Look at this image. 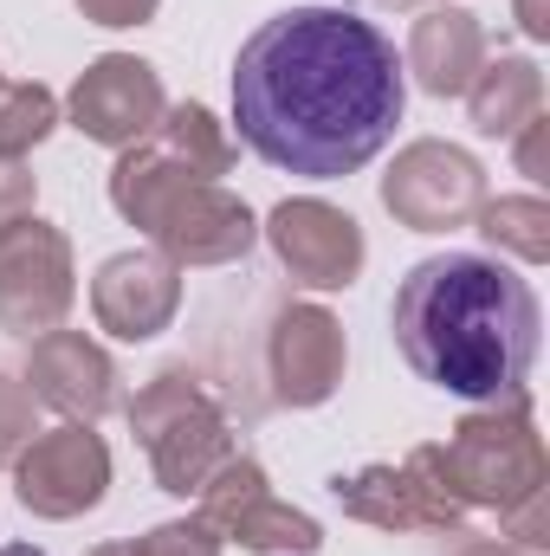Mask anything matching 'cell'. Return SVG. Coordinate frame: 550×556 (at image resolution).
I'll return each instance as SVG.
<instances>
[{"instance_id":"6da1fadb","label":"cell","mask_w":550,"mask_h":556,"mask_svg":"<svg viewBox=\"0 0 550 556\" xmlns=\"http://www.w3.org/2000/svg\"><path fill=\"white\" fill-rule=\"evenodd\" d=\"M409 104L396 39L350 7H285L234 59V130L278 175L370 168Z\"/></svg>"},{"instance_id":"7a4b0ae2","label":"cell","mask_w":550,"mask_h":556,"mask_svg":"<svg viewBox=\"0 0 550 556\" xmlns=\"http://www.w3.org/2000/svg\"><path fill=\"white\" fill-rule=\"evenodd\" d=\"M396 350L421 382L460 402H505L525 389L538 363V291L486 253H434L421 260L389 304Z\"/></svg>"},{"instance_id":"3957f363","label":"cell","mask_w":550,"mask_h":556,"mask_svg":"<svg viewBox=\"0 0 550 556\" xmlns=\"http://www.w3.org/2000/svg\"><path fill=\"white\" fill-rule=\"evenodd\" d=\"M111 207L155 240L175 266H234L260 247V220L240 194L221 181H201L188 162H175L155 137L130 142L111 168Z\"/></svg>"},{"instance_id":"277c9868","label":"cell","mask_w":550,"mask_h":556,"mask_svg":"<svg viewBox=\"0 0 550 556\" xmlns=\"http://www.w3.org/2000/svg\"><path fill=\"white\" fill-rule=\"evenodd\" d=\"M130 415V433L137 446L149 453V472L162 492L175 498H195L221 459H234V427L221 415V402L188 376V369H162L155 382H142L137 395L124 402Z\"/></svg>"},{"instance_id":"5b68a950","label":"cell","mask_w":550,"mask_h":556,"mask_svg":"<svg viewBox=\"0 0 550 556\" xmlns=\"http://www.w3.org/2000/svg\"><path fill=\"white\" fill-rule=\"evenodd\" d=\"M447 466L466 492V505L479 511H512L518 498L545 492L550 485V459H545V433L532 415V395H505V402H486L447 433Z\"/></svg>"},{"instance_id":"8992f818","label":"cell","mask_w":550,"mask_h":556,"mask_svg":"<svg viewBox=\"0 0 550 556\" xmlns=\"http://www.w3.org/2000/svg\"><path fill=\"white\" fill-rule=\"evenodd\" d=\"M330 498L343 518L376 525V531H460L473 518L453 466L440 446H414L402 466H357L330 479Z\"/></svg>"},{"instance_id":"52a82bcc","label":"cell","mask_w":550,"mask_h":556,"mask_svg":"<svg viewBox=\"0 0 550 556\" xmlns=\"http://www.w3.org/2000/svg\"><path fill=\"white\" fill-rule=\"evenodd\" d=\"M13 492L33 518H52V525L85 518L111 492V446L91 433V420L39 427L13 459Z\"/></svg>"},{"instance_id":"ba28073f","label":"cell","mask_w":550,"mask_h":556,"mask_svg":"<svg viewBox=\"0 0 550 556\" xmlns=\"http://www.w3.org/2000/svg\"><path fill=\"white\" fill-rule=\"evenodd\" d=\"M78 298V273H72V240L26 214L0 233V330L13 337H46L65 330Z\"/></svg>"},{"instance_id":"9c48e42d","label":"cell","mask_w":550,"mask_h":556,"mask_svg":"<svg viewBox=\"0 0 550 556\" xmlns=\"http://www.w3.org/2000/svg\"><path fill=\"white\" fill-rule=\"evenodd\" d=\"M479 201H486V168L460 142H409L383 175V207L414 233H453L479 214Z\"/></svg>"},{"instance_id":"30bf717a","label":"cell","mask_w":550,"mask_h":556,"mask_svg":"<svg viewBox=\"0 0 550 556\" xmlns=\"http://www.w3.org/2000/svg\"><path fill=\"white\" fill-rule=\"evenodd\" d=\"M162 111H168L162 78H155V65L137 59V52H104V59H91V65L78 72L72 98H65L72 130L91 137V142H104V149H130V142L155 137Z\"/></svg>"},{"instance_id":"8fae6325","label":"cell","mask_w":550,"mask_h":556,"mask_svg":"<svg viewBox=\"0 0 550 556\" xmlns=\"http://www.w3.org/2000/svg\"><path fill=\"white\" fill-rule=\"evenodd\" d=\"M260 233L273 240L278 266L298 278V285H311V291H343V285H357V278H363V260H370L363 227H357L343 207L317 201V194L278 201Z\"/></svg>"},{"instance_id":"7c38bea8","label":"cell","mask_w":550,"mask_h":556,"mask_svg":"<svg viewBox=\"0 0 550 556\" xmlns=\"http://www.w3.org/2000/svg\"><path fill=\"white\" fill-rule=\"evenodd\" d=\"M343 324L324 304H285L266 337V376L285 408H324L343 382Z\"/></svg>"},{"instance_id":"4fadbf2b","label":"cell","mask_w":550,"mask_h":556,"mask_svg":"<svg viewBox=\"0 0 550 556\" xmlns=\"http://www.w3.org/2000/svg\"><path fill=\"white\" fill-rule=\"evenodd\" d=\"M182 311V266L149 253H111L91 278V317L98 330H111L117 343H149L175 324Z\"/></svg>"},{"instance_id":"5bb4252c","label":"cell","mask_w":550,"mask_h":556,"mask_svg":"<svg viewBox=\"0 0 550 556\" xmlns=\"http://www.w3.org/2000/svg\"><path fill=\"white\" fill-rule=\"evenodd\" d=\"M26 389L33 402L59 408L65 420H104L117 395V363L85 337V330H46L26 350Z\"/></svg>"},{"instance_id":"9a60e30c","label":"cell","mask_w":550,"mask_h":556,"mask_svg":"<svg viewBox=\"0 0 550 556\" xmlns=\"http://www.w3.org/2000/svg\"><path fill=\"white\" fill-rule=\"evenodd\" d=\"M479 65H486V26L466 7H421L402 52V72H414V85L427 98H466Z\"/></svg>"},{"instance_id":"2e32d148","label":"cell","mask_w":550,"mask_h":556,"mask_svg":"<svg viewBox=\"0 0 550 556\" xmlns=\"http://www.w3.org/2000/svg\"><path fill=\"white\" fill-rule=\"evenodd\" d=\"M466 111L479 137L512 142L532 117H545V72L538 59H486L479 78L466 85Z\"/></svg>"},{"instance_id":"e0dca14e","label":"cell","mask_w":550,"mask_h":556,"mask_svg":"<svg viewBox=\"0 0 550 556\" xmlns=\"http://www.w3.org/2000/svg\"><path fill=\"white\" fill-rule=\"evenodd\" d=\"M221 538H234L240 551H253V556H317L324 551V525H317L311 511L273 498V479L253 485V492L227 511Z\"/></svg>"},{"instance_id":"ac0fdd59","label":"cell","mask_w":550,"mask_h":556,"mask_svg":"<svg viewBox=\"0 0 550 556\" xmlns=\"http://www.w3.org/2000/svg\"><path fill=\"white\" fill-rule=\"evenodd\" d=\"M155 142H162L175 162H188L201 181H221V175L234 168V130H227L208 104H168L162 124H155Z\"/></svg>"},{"instance_id":"d6986e66","label":"cell","mask_w":550,"mask_h":556,"mask_svg":"<svg viewBox=\"0 0 550 556\" xmlns=\"http://www.w3.org/2000/svg\"><path fill=\"white\" fill-rule=\"evenodd\" d=\"M479 233L499 247V253H512V260H525V266H545L550 260V207L545 194H499V201H479Z\"/></svg>"},{"instance_id":"ffe728a7","label":"cell","mask_w":550,"mask_h":556,"mask_svg":"<svg viewBox=\"0 0 550 556\" xmlns=\"http://www.w3.org/2000/svg\"><path fill=\"white\" fill-rule=\"evenodd\" d=\"M52 130H59V98H52L39 78H13V85H0V155L26 162Z\"/></svg>"},{"instance_id":"44dd1931","label":"cell","mask_w":550,"mask_h":556,"mask_svg":"<svg viewBox=\"0 0 550 556\" xmlns=\"http://www.w3.org/2000/svg\"><path fill=\"white\" fill-rule=\"evenodd\" d=\"M221 531L214 525H201V518H168V525H155L149 538H137L130 551L137 556H221Z\"/></svg>"},{"instance_id":"7402d4cb","label":"cell","mask_w":550,"mask_h":556,"mask_svg":"<svg viewBox=\"0 0 550 556\" xmlns=\"http://www.w3.org/2000/svg\"><path fill=\"white\" fill-rule=\"evenodd\" d=\"M33 433H39V402H33V389L13 382V376H0V466H13Z\"/></svg>"},{"instance_id":"603a6c76","label":"cell","mask_w":550,"mask_h":556,"mask_svg":"<svg viewBox=\"0 0 550 556\" xmlns=\"http://www.w3.org/2000/svg\"><path fill=\"white\" fill-rule=\"evenodd\" d=\"M33 201H39L33 168H26V162H13V155H0V233H7L13 220H26V214H33Z\"/></svg>"},{"instance_id":"cb8c5ba5","label":"cell","mask_w":550,"mask_h":556,"mask_svg":"<svg viewBox=\"0 0 550 556\" xmlns=\"http://www.w3.org/2000/svg\"><path fill=\"white\" fill-rule=\"evenodd\" d=\"M545 511H550V485H545V492H532V498H518L512 511H499L518 551H532V556H538V551L550 544V525H545Z\"/></svg>"},{"instance_id":"d4e9b609","label":"cell","mask_w":550,"mask_h":556,"mask_svg":"<svg viewBox=\"0 0 550 556\" xmlns=\"http://www.w3.org/2000/svg\"><path fill=\"white\" fill-rule=\"evenodd\" d=\"M512 155H518V175L545 181L550 175V117H532V124L512 137Z\"/></svg>"},{"instance_id":"484cf974","label":"cell","mask_w":550,"mask_h":556,"mask_svg":"<svg viewBox=\"0 0 550 556\" xmlns=\"http://www.w3.org/2000/svg\"><path fill=\"white\" fill-rule=\"evenodd\" d=\"M155 7L162 0H78V13L91 26H142V20H155Z\"/></svg>"},{"instance_id":"4316f807","label":"cell","mask_w":550,"mask_h":556,"mask_svg":"<svg viewBox=\"0 0 550 556\" xmlns=\"http://www.w3.org/2000/svg\"><path fill=\"white\" fill-rule=\"evenodd\" d=\"M460 556H532V551H518V544H466Z\"/></svg>"},{"instance_id":"83f0119b","label":"cell","mask_w":550,"mask_h":556,"mask_svg":"<svg viewBox=\"0 0 550 556\" xmlns=\"http://www.w3.org/2000/svg\"><path fill=\"white\" fill-rule=\"evenodd\" d=\"M91 556H137V551H130V544H98Z\"/></svg>"},{"instance_id":"f1b7e54d","label":"cell","mask_w":550,"mask_h":556,"mask_svg":"<svg viewBox=\"0 0 550 556\" xmlns=\"http://www.w3.org/2000/svg\"><path fill=\"white\" fill-rule=\"evenodd\" d=\"M0 556H46V551H33V544H7Z\"/></svg>"},{"instance_id":"f546056e","label":"cell","mask_w":550,"mask_h":556,"mask_svg":"<svg viewBox=\"0 0 550 556\" xmlns=\"http://www.w3.org/2000/svg\"><path fill=\"white\" fill-rule=\"evenodd\" d=\"M383 7H427V0H383Z\"/></svg>"}]
</instances>
